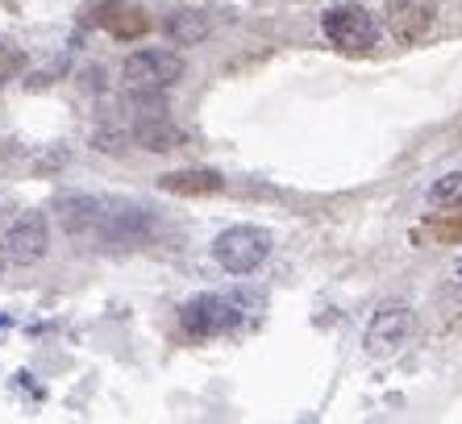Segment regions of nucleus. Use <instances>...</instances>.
<instances>
[{
	"mask_svg": "<svg viewBox=\"0 0 462 424\" xmlns=\"http://www.w3.org/2000/svg\"><path fill=\"white\" fill-rule=\"evenodd\" d=\"M208 30H213V22H208L205 9H171L167 17H162V33H167L175 46H196V42H205Z\"/></svg>",
	"mask_w": 462,
	"mask_h": 424,
	"instance_id": "9b49d317",
	"label": "nucleus"
},
{
	"mask_svg": "<svg viewBox=\"0 0 462 424\" xmlns=\"http://www.w3.org/2000/svg\"><path fill=\"white\" fill-rule=\"evenodd\" d=\"M412 329H417L412 308L404 304V300H387L375 317H371V325H366L363 350L371 354V358H392V354H400L404 346H409Z\"/></svg>",
	"mask_w": 462,
	"mask_h": 424,
	"instance_id": "20e7f679",
	"label": "nucleus"
},
{
	"mask_svg": "<svg viewBox=\"0 0 462 424\" xmlns=\"http://www.w3.org/2000/svg\"><path fill=\"white\" fill-rule=\"evenodd\" d=\"M159 188L167 196H217V191L226 188V175L208 167H183V171L159 175Z\"/></svg>",
	"mask_w": 462,
	"mask_h": 424,
	"instance_id": "6e6552de",
	"label": "nucleus"
},
{
	"mask_svg": "<svg viewBox=\"0 0 462 424\" xmlns=\"http://www.w3.org/2000/svg\"><path fill=\"white\" fill-rule=\"evenodd\" d=\"M134 142L151 154H171V150H183L188 146V134L180 125H171L167 117H146L134 125Z\"/></svg>",
	"mask_w": 462,
	"mask_h": 424,
	"instance_id": "9d476101",
	"label": "nucleus"
},
{
	"mask_svg": "<svg viewBox=\"0 0 462 424\" xmlns=\"http://www.w3.org/2000/svg\"><path fill=\"white\" fill-rule=\"evenodd\" d=\"M246 308H263V296H196L180 308V329L196 341H208V337H226L242 325V317H254Z\"/></svg>",
	"mask_w": 462,
	"mask_h": 424,
	"instance_id": "f257e3e1",
	"label": "nucleus"
},
{
	"mask_svg": "<svg viewBox=\"0 0 462 424\" xmlns=\"http://www.w3.org/2000/svg\"><path fill=\"white\" fill-rule=\"evenodd\" d=\"M105 30L117 38V42H138L142 33H151V17L138 5H113L105 17Z\"/></svg>",
	"mask_w": 462,
	"mask_h": 424,
	"instance_id": "f8f14e48",
	"label": "nucleus"
},
{
	"mask_svg": "<svg viewBox=\"0 0 462 424\" xmlns=\"http://www.w3.org/2000/svg\"><path fill=\"white\" fill-rule=\"evenodd\" d=\"M54 212H59V221H63V229L71 237H88V234H97L100 217H105V204L92 200V196H63V200L54 204Z\"/></svg>",
	"mask_w": 462,
	"mask_h": 424,
	"instance_id": "1a4fd4ad",
	"label": "nucleus"
},
{
	"mask_svg": "<svg viewBox=\"0 0 462 424\" xmlns=\"http://www.w3.org/2000/svg\"><path fill=\"white\" fill-rule=\"evenodd\" d=\"M425 229H430L441 245H458L462 242V208H446L441 217H430Z\"/></svg>",
	"mask_w": 462,
	"mask_h": 424,
	"instance_id": "4468645a",
	"label": "nucleus"
},
{
	"mask_svg": "<svg viewBox=\"0 0 462 424\" xmlns=\"http://www.w3.org/2000/svg\"><path fill=\"white\" fill-rule=\"evenodd\" d=\"M321 33L329 38V46L346 54H371L379 46V25L363 5H334L321 17Z\"/></svg>",
	"mask_w": 462,
	"mask_h": 424,
	"instance_id": "7ed1b4c3",
	"label": "nucleus"
},
{
	"mask_svg": "<svg viewBox=\"0 0 462 424\" xmlns=\"http://www.w3.org/2000/svg\"><path fill=\"white\" fill-rule=\"evenodd\" d=\"M433 22H438L433 0H392L383 13L387 33H392V42H400V46L420 42V38L433 30Z\"/></svg>",
	"mask_w": 462,
	"mask_h": 424,
	"instance_id": "0eeeda50",
	"label": "nucleus"
},
{
	"mask_svg": "<svg viewBox=\"0 0 462 424\" xmlns=\"http://www.w3.org/2000/svg\"><path fill=\"white\" fill-rule=\"evenodd\" d=\"M430 204L433 208H462V171H450L441 175L430 188Z\"/></svg>",
	"mask_w": 462,
	"mask_h": 424,
	"instance_id": "ddd939ff",
	"label": "nucleus"
},
{
	"mask_svg": "<svg viewBox=\"0 0 462 424\" xmlns=\"http://www.w3.org/2000/svg\"><path fill=\"white\" fill-rule=\"evenodd\" d=\"M25 71V51L13 38H0V84H9Z\"/></svg>",
	"mask_w": 462,
	"mask_h": 424,
	"instance_id": "2eb2a0df",
	"label": "nucleus"
},
{
	"mask_svg": "<svg viewBox=\"0 0 462 424\" xmlns=\"http://www.w3.org/2000/svg\"><path fill=\"white\" fill-rule=\"evenodd\" d=\"M188 63H183L175 51H134L121 63V79L125 88H142V92H162L183 79Z\"/></svg>",
	"mask_w": 462,
	"mask_h": 424,
	"instance_id": "39448f33",
	"label": "nucleus"
},
{
	"mask_svg": "<svg viewBox=\"0 0 462 424\" xmlns=\"http://www.w3.org/2000/svg\"><path fill=\"white\" fill-rule=\"evenodd\" d=\"M92 142H97V150H121V142L125 138H121V134H97Z\"/></svg>",
	"mask_w": 462,
	"mask_h": 424,
	"instance_id": "dca6fc26",
	"label": "nucleus"
},
{
	"mask_svg": "<svg viewBox=\"0 0 462 424\" xmlns=\"http://www.w3.org/2000/svg\"><path fill=\"white\" fill-rule=\"evenodd\" d=\"M213 258L226 275L246 279L271 258V234L263 225H234L213 242Z\"/></svg>",
	"mask_w": 462,
	"mask_h": 424,
	"instance_id": "f03ea898",
	"label": "nucleus"
},
{
	"mask_svg": "<svg viewBox=\"0 0 462 424\" xmlns=\"http://www.w3.org/2000/svg\"><path fill=\"white\" fill-rule=\"evenodd\" d=\"M51 250V225L42 212H25L9 225V234L0 237V263L9 266H33L42 263Z\"/></svg>",
	"mask_w": 462,
	"mask_h": 424,
	"instance_id": "423d86ee",
	"label": "nucleus"
}]
</instances>
